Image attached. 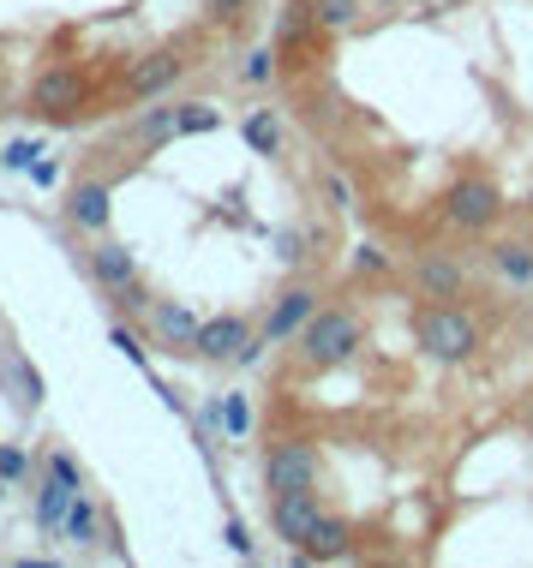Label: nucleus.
<instances>
[{"label":"nucleus","mask_w":533,"mask_h":568,"mask_svg":"<svg viewBox=\"0 0 533 568\" xmlns=\"http://www.w3.org/2000/svg\"><path fill=\"white\" fill-rule=\"evenodd\" d=\"M414 342H420L425 359L462 365V359H474V353H480L485 329L455 300H432V305H420V312H414Z\"/></svg>","instance_id":"f257e3e1"},{"label":"nucleus","mask_w":533,"mask_h":568,"mask_svg":"<svg viewBox=\"0 0 533 568\" xmlns=\"http://www.w3.org/2000/svg\"><path fill=\"white\" fill-rule=\"evenodd\" d=\"M300 353H306L312 372H336L360 353V317L348 305H318L312 324L300 329Z\"/></svg>","instance_id":"f03ea898"},{"label":"nucleus","mask_w":533,"mask_h":568,"mask_svg":"<svg viewBox=\"0 0 533 568\" xmlns=\"http://www.w3.org/2000/svg\"><path fill=\"white\" fill-rule=\"evenodd\" d=\"M90 109V79L79 67H42L37 79H30L24 90V114H37V120H79Z\"/></svg>","instance_id":"7ed1b4c3"},{"label":"nucleus","mask_w":533,"mask_h":568,"mask_svg":"<svg viewBox=\"0 0 533 568\" xmlns=\"http://www.w3.org/2000/svg\"><path fill=\"white\" fill-rule=\"evenodd\" d=\"M497 216H504V192H497L485 174H462L444 192V222L455 227V234H492Z\"/></svg>","instance_id":"20e7f679"},{"label":"nucleus","mask_w":533,"mask_h":568,"mask_svg":"<svg viewBox=\"0 0 533 568\" xmlns=\"http://www.w3.org/2000/svg\"><path fill=\"white\" fill-rule=\"evenodd\" d=\"M318 473H324V455H318L306 437H276L264 449V490H270V497L318 490Z\"/></svg>","instance_id":"39448f33"},{"label":"nucleus","mask_w":533,"mask_h":568,"mask_svg":"<svg viewBox=\"0 0 533 568\" xmlns=\"http://www.w3.org/2000/svg\"><path fill=\"white\" fill-rule=\"evenodd\" d=\"M247 342H252L247 317H240V312H217V317H204V324H198L192 353H198V359H210V365H234Z\"/></svg>","instance_id":"423d86ee"},{"label":"nucleus","mask_w":533,"mask_h":568,"mask_svg":"<svg viewBox=\"0 0 533 568\" xmlns=\"http://www.w3.org/2000/svg\"><path fill=\"white\" fill-rule=\"evenodd\" d=\"M198 324H204V317H198L187 300H150V335H157V347L174 353V359H187V353H192Z\"/></svg>","instance_id":"0eeeda50"},{"label":"nucleus","mask_w":533,"mask_h":568,"mask_svg":"<svg viewBox=\"0 0 533 568\" xmlns=\"http://www.w3.org/2000/svg\"><path fill=\"white\" fill-rule=\"evenodd\" d=\"M187 67H192V60L180 54V49H157V54L132 60V67H127V97H139V102H157L162 90H169V84H174Z\"/></svg>","instance_id":"6e6552de"},{"label":"nucleus","mask_w":533,"mask_h":568,"mask_svg":"<svg viewBox=\"0 0 533 568\" xmlns=\"http://www.w3.org/2000/svg\"><path fill=\"white\" fill-rule=\"evenodd\" d=\"M312 312H318V294H312V287H288V294H282V300L264 312V324H258V335H264L270 347H282V342H294V335L312 324Z\"/></svg>","instance_id":"1a4fd4ad"},{"label":"nucleus","mask_w":533,"mask_h":568,"mask_svg":"<svg viewBox=\"0 0 533 568\" xmlns=\"http://www.w3.org/2000/svg\"><path fill=\"white\" fill-rule=\"evenodd\" d=\"M318 37H324V30L312 19V0H288L276 30H270V49H276V60H300V54L318 49Z\"/></svg>","instance_id":"9d476101"},{"label":"nucleus","mask_w":533,"mask_h":568,"mask_svg":"<svg viewBox=\"0 0 533 568\" xmlns=\"http://www.w3.org/2000/svg\"><path fill=\"white\" fill-rule=\"evenodd\" d=\"M114 216V186L109 180H79V186H67V222L84 227V234H102Z\"/></svg>","instance_id":"9b49d317"},{"label":"nucleus","mask_w":533,"mask_h":568,"mask_svg":"<svg viewBox=\"0 0 533 568\" xmlns=\"http://www.w3.org/2000/svg\"><path fill=\"white\" fill-rule=\"evenodd\" d=\"M318 515H324L318 490H288V497H270V527H276L282 545H300V539H306Z\"/></svg>","instance_id":"f8f14e48"},{"label":"nucleus","mask_w":533,"mask_h":568,"mask_svg":"<svg viewBox=\"0 0 533 568\" xmlns=\"http://www.w3.org/2000/svg\"><path fill=\"white\" fill-rule=\"evenodd\" d=\"M348 550H354V527H348L342 515H318L312 532L294 545V557L300 562H342Z\"/></svg>","instance_id":"ddd939ff"},{"label":"nucleus","mask_w":533,"mask_h":568,"mask_svg":"<svg viewBox=\"0 0 533 568\" xmlns=\"http://www.w3.org/2000/svg\"><path fill=\"white\" fill-rule=\"evenodd\" d=\"M90 282L102 287V294H120V287L139 282V252L120 240H102L97 252H90Z\"/></svg>","instance_id":"4468645a"},{"label":"nucleus","mask_w":533,"mask_h":568,"mask_svg":"<svg viewBox=\"0 0 533 568\" xmlns=\"http://www.w3.org/2000/svg\"><path fill=\"white\" fill-rule=\"evenodd\" d=\"M414 287H420L425 300H462L467 294V270L455 264V257H444V252H420Z\"/></svg>","instance_id":"2eb2a0df"},{"label":"nucleus","mask_w":533,"mask_h":568,"mask_svg":"<svg viewBox=\"0 0 533 568\" xmlns=\"http://www.w3.org/2000/svg\"><path fill=\"white\" fill-rule=\"evenodd\" d=\"M72 497H79V485H67L60 473H42V485H37V527H42V532H60V527H67Z\"/></svg>","instance_id":"dca6fc26"},{"label":"nucleus","mask_w":533,"mask_h":568,"mask_svg":"<svg viewBox=\"0 0 533 568\" xmlns=\"http://www.w3.org/2000/svg\"><path fill=\"white\" fill-rule=\"evenodd\" d=\"M204 425H222V437L228 443H247L252 437V402H247V395H217V402H210L204 407Z\"/></svg>","instance_id":"f3484780"},{"label":"nucleus","mask_w":533,"mask_h":568,"mask_svg":"<svg viewBox=\"0 0 533 568\" xmlns=\"http://www.w3.org/2000/svg\"><path fill=\"white\" fill-rule=\"evenodd\" d=\"M127 138L144 150V156H150V150H162L174 138V102H150V109H139V120L127 126Z\"/></svg>","instance_id":"a211bd4d"},{"label":"nucleus","mask_w":533,"mask_h":568,"mask_svg":"<svg viewBox=\"0 0 533 568\" xmlns=\"http://www.w3.org/2000/svg\"><path fill=\"white\" fill-rule=\"evenodd\" d=\"M97 532H102V509L79 490V497H72V509H67V527H60V539H67L72 550H97Z\"/></svg>","instance_id":"6ab92c4d"},{"label":"nucleus","mask_w":533,"mask_h":568,"mask_svg":"<svg viewBox=\"0 0 533 568\" xmlns=\"http://www.w3.org/2000/svg\"><path fill=\"white\" fill-rule=\"evenodd\" d=\"M7 383H12V402H19L24 413H37L42 395H49V383H42V372L24 359V353H7Z\"/></svg>","instance_id":"aec40b11"},{"label":"nucleus","mask_w":533,"mask_h":568,"mask_svg":"<svg viewBox=\"0 0 533 568\" xmlns=\"http://www.w3.org/2000/svg\"><path fill=\"white\" fill-rule=\"evenodd\" d=\"M240 138H247L252 156H276V150H282V120L270 114V109H258V114L240 120Z\"/></svg>","instance_id":"412c9836"},{"label":"nucleus","mask_w":533,"mask_h":568,"mask_svg":"<svg viewBox=\"0 0 533 568\" xmlns=\"http://www.w3.org/2000/svg\"><path fill=\"white\" fill-rule=\"evenodd\" d=\"M360 12H365V0H312V19H318V30H324V37H336V30H354Z\"/></svg>","instance_id":"4be33fe9"},{"label":"nucleus","mask_w":533,"mask_h":568,"mask_svg":"<svg viewBox=\"0 0 533 568\" xmlns=\"http://www.w3.org/2000/svg\"><path fill=\"white\" fill-rule=\"evenodd\" d=\"M222 126V109H210V102H180L174 109V138H204Z\"/></svg>","instance_id":"5701e85b"},{"label":"nucleus","mask_w":533,"mask_h":568,"mask_svg":"<svg viewBox=\"0 0 533 568\" xmlns=\"http://www.w3.org/2000/svg\"><path fill=\"white\" fill-rule=\"evenodd\" d=\"M492 257H497V270H504L510 282H522V287L533 282V252H527V245H515V240H510V245H497Z\"/></svg>","instance_id":"b1692460"},{"label":"nucleus","mask_w":533,"mask_h":568,"mask_svg":"<svg viewBox=\"0 0 533 568\" xmlns=\"http://www.w3.org/2000/svg\"><path fill=\"white\" fill-rule=\"evenodd\" d=\"M270 79H276V49H252L247 54V67H240V84H270Z\"/></svg>","instance_id":"393cba45"},{"label":"nucleus","mask_w":533,"mask_h":568,"mask_svg":"<svg viewBox=\"0 0 533 568\" xmlns=\"http://www.w3.org/2000/svg\"><path fill=\"white\" fill-rule=\"evenodd\" d=\"M37 162H42V144H37V138H12V144H7V162H0V168H12V174H30Z\"/></svg>","instance_id":"a878e982"},{"label":"nucleus","mask_w":533,"mask_h":568,"mask_svg":"<svg viewBox=\"0 0 533 568\" xmlns=\"http://www.w3.org/2000/svg\"><path fill=\"white\" fill-rule=\"evenodd\" d=\"M109 342H114L120 353H127V359H132V365H139V372H150V353L139 347V335H132L127 324H114V329H109Z\"/></svg>","instance_id":"bb28decb"},{"label":"nucleus","mask_w":533,"mask_h":568,"mask_svg":"<svg viewBox=\"0 0 533 568\" xmlns=\"http://www.w3.org/2000/svg\"><path fill=\"white\" fill-rule=\"evenodd\" d=\"M276 257L288 270L294 264H306V234H300V227H288V234H276Z\"/></svg>","instance_id":"cd10ccee"},{"label":"nucleus","mask_w":533,"mask_h":568,"mask_svg":"<svg viewBox=\"0 0 533 568\" xmlns=\"http://www.w3.org/2000/svg\"><path fill=\"white\" fill-rule=\"evenodd\" d=\"M24 473H30V455H24V449H12V443H0V479L19 485Z\"/></svg>","instance_id":"c85d7f7f"},{"label":"nucleus","mask_w":533,"mask_h":568,"mask_svg":"<svg viewBox=\"0 0 533 568\" xmlns=\"http://www.w3.org/2000/svg\"><path fill=\"white\" fill-rule=\"evenodd\" d=\"M222 539H228V550H234L240 562H252V557H258V550H252V532H247V520H228Z\"/></svg>","instance_id":"c756f323"},{"label":"nucleus","mask_w":533,"mask_h":568,"mask_svg":"<svg viewBox=\"0 0 533 568\" xmlns=\"http://www.w3.org/2000/svg\"><path fill=\"white\" fill-rule=\"evenodd\" d=\"M354 270H360V275H384V270H390V257L378 252V245H360V252H354Z\"/></svg>","instance_id":"7c9ffc66"},{"label":"nucleus","mask_w":533,"mask_h":568,"mask_svg":"<svg viewBox=\"0 0 533 568\" xmlns=\"http://www.w3.org/2000/svg\"><path fill=\"white\" fill-rule=\"evenodd\" d=\"M49 473H60L67 485H79V490H84V473H79V460H72V455H60V449H54V455H49Z\"/></svg>","instance_id":"2f4dec72"},{"label":"nucleus","mask_w":533,"mask_h":568,"mask_svg":"<svg viewBox=\"0 0 533 568\" xmlns=\"http://www.w3.org/2000/svg\"><path fill=\"white\" fill-rule=\"evenodd\" d=\"M204 12H210L217 24H234L240 12H247V0H204Z\"/></svg>","instance_id":"473e14b6"},{"label":"nucleus","mask_w":533,"mask_h":568,"mask_svg":"<svg viewBox=\"0 0 533 568\" xmlns=\"http://www.w3.org/2000/svg\"><path fill=\"white\" fill-rule=\"evenodd\" d=\"M24 180H30V186H54V180H60V168H54L49 156H42V162H37V168H30V174H24Z\"/></svg>","instance_id":"72a5a7b5"},{"label":"nucleus","mask_w":533,"mask_h":568,"mask_svg":"<svg viewBox=\"0 0 533 568\" xmlns=\"http://www.w3.org/2000/svg\"><path fill=\"white\" fill-rule=\"evenodd\" d=\"M0 162H7V144H0Z\"/></svg>","instance_id":"f704fd0d"},{"label":"nucleus","mask_w":533,"mask_h":568,"mask_svg":"<svg viewBox=\"0 0 533 568\" xmlns=\"http://www.w3.org/2000/svg\"><path fill=\"white\" fill-rule=\"evenodd\" d=\"M0 497H7V479H0Z\"/></svg>","instance_id":"c9c22d12"}]
</instances>
